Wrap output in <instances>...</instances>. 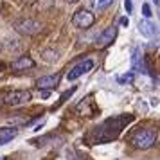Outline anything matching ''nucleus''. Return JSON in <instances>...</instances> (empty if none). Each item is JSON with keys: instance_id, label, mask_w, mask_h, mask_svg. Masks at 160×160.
<instances>
[{"instance_id": "obj_2", "label": "nucleus", "mask_w": 160, "mask_h": 160, "mask_svg": "<svg viewBox=\"0 0 160 160\" xmlns=\"http://www.w3.org/2000/svg\"><path fill=\"white\" fill-rule=\"evenodd\" d=\"M95 22V16L94 13H90L87 9H79V11H76L72 16V25L74 27H78V29H88V27H92Z\"/></svg>"}, {"instance_id": "obj_11", "label": "nucleus", "mask_w": 160, "mask_h": 160, "mask_svg": "<svg viewBox=\"0 0 160 160\" xmlns=\"http://www.w3.org/2000/svg\"><path fill=\"white\" fill-rule=\"evenodd\" d=\"M31 67H34V61H32L29 56H20V58L11 65V68H15V70H22V68H31Z\"/></svg>"}, {"instance_id": "obj_8", "label": "nucleus", "mask_w": 160, "mask_h": 160, "mask_svg": "<svg viewBox=\"0 0 160 160\" xmlns=\"http://www.w3.org/2000/svg\"><path fill=\"white\" fill-rule=\"evenodd\" d=\"M115 36H117V27H108V29H104L99 34V38H97V45L99 47H108L113 40H115Z\"/></svg>"}, {"instance_id": "obj_6", "label": "nucleus", "mask_w": 160, "mask_h": 160, "mask_svg": "<svg viewBox=\"0 0 160 160\" xmlns=\"http://www.w3.org/2000/svg\"><path fill=\"white\" fill-rule=\"evenodd\" d=\"M16 31L22 32V34H36L40 31V23L27 18V20H22V22L16 23Z\"/></svg>"}, {"instance_id": "obj_10", "label": "nucleus", "mask_w": 160, "mask_h": 160, "mask_svg": "<svg viewBox=\"0 0 160 160\" xmlns=\"http://www.w3.org/2000/svg\"><path fill=\"white\" fill-rule=\"evenodd\" d=\"M18 135L16 128H0V144H8Z\"/></svg>"}, {"instance_id": "obj_16", "label": "nucleus", "mask_w": 160, "mask_h": 160, "mask_svg": "<svg viewBox=\"0 0 160 160\" xmlns=\"http://www.w3.org/2000/svg\"><path fill=\"white\" fill-rule=\"evenodd\" d=\"M124 9H126V13H131V11H133V4H131V0H124Z\"/></svg>"}, {"instance_id": "obj_18", "label": "nucleus", "mask_w": 160, "mask_h": 160, "mask_svg": "<svg viewBox=\"0 0 160 160\" xmlns=\"http://www.w3.org/2000/svg\"><path fill=\"white\" fill-rule=\"evenodd\" d=\"M49 95H51V92H49V90H45V92H42V97H43V99H47Z\"/></svg>"}, {"instance_id": "obj_15", "label": "nucleus", "mask_w": 160, "mask_h": 160, "mask_svg": "<svg viewBox=\"0 0 160 160\" xmlns=\"http://www.w3.org/2000/svg\"><path fill=\"white\" fill-rule=\"evenodd\" d=\"M142 15H144L146 18H149V16L153 15V13H151V8H149V4H144V6H142Z\"/></svg>"}, {"instance_id": "obj_13", "label": "nucleus", "mask_w": 160, "mask_h": 160, "mask_svg": "<svg viewBox=\"0 0 160 160\" xmlns=\"http://www.w3.org/2000/svg\"><path fill=\"white\" fill-rule=\"evenodd\" d=\"M43 58L47 59V61H56V59H58V52L45 51V52H43Z\"/></svg>"}, {"instance_id": "obj_7", "label": "nucleus", "mask_w": 160, "mask_h": 160, "mask_svg": "<svg viewBox=\"0 0 160 160\" xmlns=\"http://www.w3.org/2000/svg\"><path fill=\"white\" fill-rule=\"evenodd\" d=\"M59 83V76L58 74H54V76H43V78H40L36 81V87L40 90H52V88H56Z\"/></svg>"}, {"instance_id": "obj_1", "label": "nucleus", "mask_w": 160, "mask_h": 160, "mask_svg": "<svg viewBox=\"0 0 160 160\" xmlns=\"http://www.w3.org/2000/svg\"><path fill=\"white\" fill-rule=\"evenodd\" d=\"M155 140H157V133L155 130L151 128H144V130H138L133 138H131V144L138 148V149H148V148H151L155 144Z\"/></svg>"}, {"instance_id": "obj_14", "label": "nucleus", "mask_w": 160, "mask_h": 160, "mask_svg": "<svg viewBox=\"0 0 160 160\" xmlns=\"http://www.w3.org/2000/svg\"><path fill=\"white\" fill-rule=\"evenodd\" d=\"M119 83H133V74H124L119 78Z\"/></svg>"}, {"instance_id": "obj_3", "label": "nucleus", "mask_w": 160, "mask_h": 160, "mask_svg": "<svg viewBox=\"0 0 160 160\" xmlns=\"http://www.w3.org/2000/svg\"><path fill=\"white\" fill-rule=\"evenodd\" d=\"M29 101H31V92H27V90H13L4 97V102L9 104V106H20V104H25Z\"/></svg>"}, {"instance_id": "obj_4", "label": "nucleus", "mask_w": 160, "mask_h": 160, "mask_svg": "<svg viewBox=\"0 0 160 160\" xmlns=\"http://www.w3.org/2000/svg\"><path fill=\"white\" fill-rule=\"evenodd\" d=\"M92 68H94V61H92V59H85V61H81L79 65H76L70 72L67 74V79L68 81H76L78 78H81L83 74L90 72Z\"/></svg>"}, {"instance_id": "obj_20", "label": "nucleus", "mask_w": 160, "mask_h": 160, "mask_svg": "<svg viewBox=\"0 0 160 160\" xmlns=\"http://www.w3.org/2000/svg\"><path fill=\"white\" fill-rule=\"evenodd\" d=\"M153 2H155V6H158L160 4V0H153Z\"/></svg>"}, {"instance_id": "obj_9", "label": "nucleus", "mask_w": 160, "mask_h": 160, "mask_svg": "<svg viewBox=\"0 0 160 160\" xmlns=\"http://www.w3.org/2000/svg\"><path fill=\"white\" fill-rule=\"evenodd\" d=\"M131 65H133V70H140V72H148L146 70V65H144V58H142V52L138 51L137 47L133 49L131 52Z\"/></svg>"}, {"instance_id": "obj_19", "label": "nucleus", "mask_w": 160, "mask_h": 160, "mask_svg": "<svg viewBox=\"0 0 160 160\" xmlns=\"http://www.w3.org/2000/svg\"><path fill=\"white\" fill-rule=\"evenodd\" d=\"M65 2H68V4H74V2H78V0H65Z\"/></svg>"}, {"instance_id": "obj_12", "label": "nucleus", "mask_w": 160, "mask_h": 160, "mask_svg": "<svg viewBox=\"0 0 160 160\" xmlns=\"http://www.w3.org/2000/svg\"><path fill=\"white\" fill-rule=\"evenodd\" d=\"M112 2H113V0H94L92 4H94L95 11H104L108 6H112Z\"/></svg>"}, {"instance_id": "obj_17", "label": "nucleus", "mask_w": 160, "mask_h": 160, "mask_svg": "<svg viewBox=\"0 0 160 160\" xmlns=\"http://www.w3.org/2000/svg\"><path fill=\"white\" fill-rule=\"evenodd\" d=\"M121 25H124V27H128V25H130V20H128L126 16H122V18H121Z\"/></svg>"}, {"instance_id": "obj_5", "label": "nucleus", "mask_w": 160, "mask_h": 160, "mask_svg": "<svg viewBox=\"0 0 160 160\" xmlns=\"http://www.w3.org/2000/svg\"><path fill=\"white\" fill-rule=\"evenodd\" d=\"M138 32L146 38H155V36H158V27L146 18V20L138 22Z\"/></svg>"}]
</instances>
